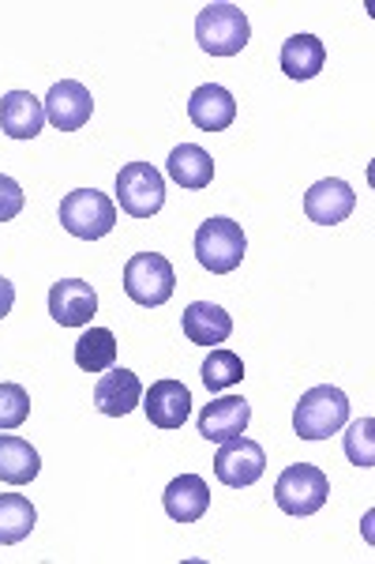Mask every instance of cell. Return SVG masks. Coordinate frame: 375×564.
I'll use <instances>...</instances> for the list:
<instances>
[{
    "mask_svg": "<svg viewBox=\"0 0 375 564\" xmlns=\"http://www.w3.org/2000/svg\"><path fill=\"white\" fill-rule=\"evenodd\" d=\"M345 422H350V399L334 384H319L312 391H305L297 411H293V433L300 441H327Z\"/></svg>",
    "mask_w": 375,
    "mask_h": 564,
    "instance_id": "6da1fadb",
    "label": "cell"
},
{
    "mask_svg": "<svg viewBox=\"0 0 375 564\" xmlns=\"http://www.w3.org/2000/svg\"><path fill=\"white\" fill-rule=\"evenodd\" d=\"M196 42L210 57H236L252 42V23L236 4H207L196 15Z\"/></svg>",
    "mask_w": 375,
    "mask_h": 564,
    "instance_id": "7a4b0ae2",
    "label": "cell"
},
{
    "mask_svg": "<svg viewBox=\"0 0 375 564\" xmlns=\"http://www.w3.org/2000/svg\"><path fill=\"white\" fill-rule=\"evenodd\" d=\"M244 252H249V238H244L241 223H233V218L214 215L196 230V260L203 263L210 275H230V271H236Z\"/></svg>",
    "mask_w": 375,
    "mask_h": 564,
    "instance_id": "3957f363",
    "label": "cell"
},
{
    "mask_svg": "<svg viewBox=\"0 0 375 564\" xmlns=\"http://www.w3.org/2000/svg\"><path fill=\"white\" fill-rule=\"evenodd\" d=\"M331 497V478L312 463H293L274 481V505L286 516H316Z\"/></svg>",
    "mask_w": 375,
    "mask_h": 564,
    "instance_id": "277c9868",
    "label": "cell"
},
{
    "mask_svg": "<svg viewBox=\"0 0 375 564\" xmlns=\"http://www.w3.org/2000/svg\"><path fill=\"white\" fill-rule=\"evenodd\" d=\"M177 290V271L162 252H135L124 263V294L143 308L166 305Z\"/></svg>",
    "mask_w": 375,
    "mask_h": 564,
    "instance_id": "5b68a950",
    "label": "cell"
},
{
    "mask_svg": "<svg viewBox=\"0 0 375 564\" xmlns=\"http://www.w3.org/2000/svg\"><path fill=\"white\" fill-rule=\"evenodd\" d=\"M60 226L79 241H98L117 226V204L98 188H76L60 199Z\"/></svg>",
    "mask_w": 375,
    "mask_h": 564,
    "instance_id": "8992f818",
    "label": "cell"
},
{
    "mask_svg": "<svg viewBox=\"0 0 375 564\" xmlns=\"http://www.w3.org/2000/svg\"><path fill=\"white\" fill-rule=\"evenodd\" d=\"M117 204L132 218H151L166 207V177L151 162H128L117 174Z\"/></svg>",
    "mask_w": 375,
    "mask_h": 564,
    "instance_id": "52a82bcc",
    "label": "cell"
},
{
    "mask_svg": "<svg viewBox=\"0 0 375 564\" xmlns=\"http://www.w3.org/2000/svg\"><path fill=\"white\" fill-rule=\"evenodd\" d=\"M267 470V452L260 448L249 436H233V441H222L214 456V478L230 489H249L263 478Z\"/></svg>",
    "mask_w": 375,
    "mask_h": 564,
    "instance_id": "ba28073f",
    "label": "cell"
},
{
    "mask_svg": "<svg viewBox=\"0 0 375 564\" xmlns=\"http://www.w3.org/2000/svg\"><path fill=\"white\" fill-rule=\"evenodd\" d=\"M42 106H45V121L57 132H79L90 121V113H95V98H90V90L84 84H76V79L53 84Z\"/></svg>",
    "mask_w": 375,
    "mask_h": 564,
    "instance_id": "9c48e42d",
    "label": "cell"
},
{
    "mask_svg": "<svg viewBox=\"0 0 375 564\" xmlns=\"http://www.w3.org/2000/svg\"><path fill=\"white\" fill-rule=\"evenodd\" d=\"M249 422H252V403L244 395L210 399L203 411H199V436L210 444H222L249 433Z\"/></svg>",
    "mask_w": 375,
    "mask_h": 564,
    "instance_id": "30bf717a",
    "label": "cell"
},
{
    "mask_svg": "<svg viewBox=\"0 0 375 564\" xmlns=\"http://www.w3.org/2000/svg\"><path fill=\"white\" fill-rule=\"evenodd\" d=\"M98 313V294L84 279H60L49 286V316L60 327H87Z\"/></svg>",
    "mask_w": 375,
    "mask_h": 564,
    "instance_id": "8fae6325",
    "label": "cell"
},
{
    "mask_svg": "<svg viewBox=\"0 0 375 564\" xmlns=\"http://www.w3.org/2000/svg\"><path fill=\"white\" fill-rule=\"evenodd\" d=\"M356 193L342 177H323L305 193V215L319 226H338L353 215Z\"/></svg>",
    "mask_w": 375,
    "mask_h": 564,
    "instance_id": "7c38bea8",
    "label": "cell"
},
{
    "mask_svg": "<svg viewBox=\"0 0 375 564\" xmlns=\"http://www.w3.org/2000/svg\"><path fill=\"white\" fill-rule=\"evenodd\" d=\"M146 422L158 425V430H180L191 414V391L180 380H158L143 395Z\"/></svg>",
    "mask_w": 375,
    "mask_h": 564,
    "instance_id": "4fadbf2b",
    "label": "cell"
},
{
    "mask_svg": "<svg viewBox=\"0 0 375 564\" xmlns=\"http://www.w3.org/2000/svg\"><path fill=\"white\" fill-rule=\"evenodd\" d=\"M188 117L203 132H225L236 121V98L222 84H203L191 90Z\"/></svg>",
    "mask_w": 375,
    "mask_h": 564,
    "instance_id": "5bb4252c",
    "label": "cell"
},
{
    "mask_svg": "<svg viewBox=\"0 0 375 564\" xmlns=\"http://www.w3.org/2000/svg\"><path fill=\"white\" fill-rule=\"evenodd\" d=\"M143 403V384L132 369H106L95 384V406L106 417H124Z\"/></svg>",
    "mask_w": 375,
    "mask_h": 564,
    "instance_id": "9a60e30c",
    "label": "cell"
},
{
    "mask_svg": "<svg viewBox=\"0 0 375 564\" xmlns=\"http://www.w3.org/2000/svg\"><path fill=\"white\" fill-rule=\"evenodd\" d=\"M45 129V106L31 90H8L0 98V132L12 140H34Z\"/></svg>",
    "mask_w": 375,
    "mask_h": 564,
    "instance_id": "2e32d148",
    "label": "cell"
},
{
    "mask_svg": "<svg viewBox=\"0 0 375 564\" xmlns=\"http://www.w3.org/2000/svg\"><path fill=\"white\" fill-rule=\"evenodd\" d=\"M162 505H166V516L177 523H199L210 508V486L199 475H180L173 478L162 494Z\"/></svg>",
    "mask_w": 375,
    "mask_h": 564,
    "instance_id": "e0dca14e",
    "label": "cell"
},
{
    "mask_svg": "<svg viewBox=\"0 0 375 564\" xmlns=\"http://www.w3.org/2000/svg\"><path fill=\"white\" fill-rule=\"evenodd\" d=\"M180 327H185L188 343H196V347H218V343H225L233 335V316L222 305L191 302L185 316H180Z\"/></svg>",
    "mask_w": 375,
    "mask_h": 564,
    "instance_id": "ac0fdd59",
    "label": "cell"
},
{
    "mask_svg": "<svg viewBox=\"0 0 375 564\" xmlns=\"http://www.w3.org/2000/svg\"><path fill=\"white\" fill-rule=\"evenodd\" d=\"M166 174L173 185H180V188H207L210 181H214V159L199 148V143H180V148H173L169 151V159H166Z\"/></svg>",
    "mask_w": 375,
    "mask_h": 564,
    "instance_id": "d6986e66",
    "label": "cell"
},
{
    "mask_svg": "<svg viewBox=\"0 0 375 564\" xmlns=\"http://www.w3.org/2000/svg\"><path fill=\"white\" fill-rule=\"evenodd\" d=\"M42 470V456L23 436L0 433V481L8 486H31Z\"/></svg>",
    "mask_w": 375,
    "mask_h": 564,
    "instance_id": "ffe728a7",
    "label": "cell"
},
{
    "mask_svg": "<svg viewBox=\"0 0 375 564\" xmlns=\"http://www.w3.org/2000/svg\"><path fill=\"white\" fill-rule=\"evenodd\" d=\"M278 61L289 79H316L327 65V50L316 34H293V39L282 45Z\"/></svg>",
    "mask_w": 375,
    "mask_h": 564,
    "instance_id": "44dd1931",
    "label": "cell"
},
{
    "mask_svg": "<svg viewBox=\"0 0 375 564\" xmlns=\"http://www.w3.org/2000/svg\"><path fill=\"white\" fill-rule=\"evenodd\" d=\"M38 523V512L23 494H0V545H15Z\"/></svg>",
    "mask_w": 375,
    "mask_h": 564,
    "instance_id": "7402d4cb",
    "label": "cell"
},
{
    "mask_svg": "<svg viewBox=\"0 0 375 564\" xmlns=\"http://www.w3.org/2000/svg\"><path fill=\"white\" fill-rule=\"evenodd\" d=\"M117 361V339L109 327H90L76 343V366L84 372H106Z\"/></svg>",
    "mask_w": 375,
    "mask_h": 564,
    "instance_id": "603a6c76",
    "label": "cell"
},
{
    "mask_svg": "<svg viewBox=\"0 0 375 564\" xmlns=\"http://www.w3.org/2000/svg\"><path fill=\"white\" fill-rule=\"evenodd\" d=\"M244 380V361L233 350H210V358L203 361V384L207 391H225Z\"/></svg>",
    "mask_w": 375,
    "mask_h": 564,
    "instance_id": "cb8c5ba5",
    "label": "cell"
},
{
    "mask_svg": "<svg viewBox=\"0 0 375 564\" xmlns=\"http://www.w3.org/2000/svg\"><path fill=\"white\" fill-rule=\"evenodd\" d=\"M31 417V395L20 384H0V433H12Z\"/></svg>",
    "mask_w": 375,
    "mask_h": 564,
    "instance_id": "d4e9b609",
    "label": "cell"
},
{
    "mask_svg": "<svg viewBox=\"0 0 375 564\" xmlns=\"http://www.w3.org/2000/svg\"><path fill=\"white\" fill-rule=\"evenodd\" d=\"M375 422L372 417H361V422L350 425V433H345V456H350L353 467H375Z\"/></svg>",
    "mask_w": 375,
    "mask_h": 564,
    "instance_id": "484cf974",
    "label": "cell"
},
{
    "mask_svg": "<svg viewBox=\"0 0 375 564\" xmlns=\"http://www.w3.org/2000/svg\"><path fill=\"white\" fill-rule=\"evenodd\" d=\"M26 207V196L20 188V181H12L8 174H0V223H12Z\"/></svg>",
    "mask_w": 375,
    "mask_h": 564,
    "instance_id": "4316f807",
    "label": "cell"
},
{
    "mask_svg": "<svg viewBox=\"0 0 375 564\" xmlns=\"http://www.w3.org/2000/svg\"><path fill=\"white\" fill-rule=\"evenodd\" d=\"M12 305H15V286L4 275H0V321L12 313Z\"/></svg>",
    "mask_w": 375,
    "mask_h": 564,
    "instance_id": "83f0119b",
    "label": "cell"
}]
</instances>
